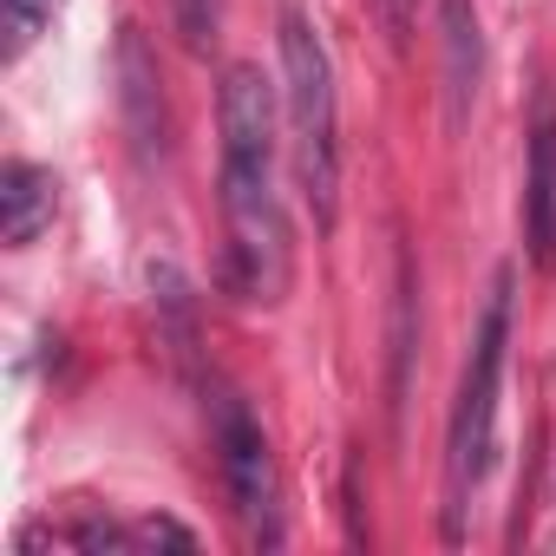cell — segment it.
<instances>
[{
  "mask_svg": "<svg viewBox=\"0 0 556 556\" xmlns=\"http://www.w3.org/2000/svg\"><path fill=\"white\" fill-rule=\"evenodd\" d=\"M380 14H387V34H393V40H406V27H413L406 0H380Z\"/></svg>",
  "mask_w": 556,
  "mask_h": 556,
  "instance_id": "8fae6325",
  "label": "cell"
},
{
  "mask_svg": "<svg viewBox=\"0 0 556 556\" xmlns=\"http://www.w3.org/2000/svg\"><path fill=\"white\" fill-rule=\"evenodd\" d=\"M504 348H510V268H497V282H491V302L478 315L471 361H465V380H458V400H452V432H445V536L465 530V497L491 471Z\"/></svg>",
  "mask_w": 556,
  "mask_h": 556,
  "instance_id": "3957f363",
  "label": "cell"
},
{
  "mask_svg": "<svg viewBox=\"0 0 556 556\" xmlns=\"http://www.w3.org/2000/svg\"><path fill=\"white\" fill-rule=\"evenodd\" d=\"M53 210H60V177L47 164L14 157L8 170H0V242H8V249L40 242V229L53 223Z\"/></svg>",
  "mask_w": 556,
  "mask_h": 556,
  "instance_id": "8992f818",
  "label": "cell"
},
{
  "mask_svg": "<svg viewBox=\"0 0 556 556\" xmlns=\"http://www.w3.org/2000/svg\"><path fill=\"white\" fill-rule=\"evenodd\" d=\"M523 236H530V262L556 268V112L549 105H536L530 164H523Z\"/></svg>",
  "mask_w": 556,
  "mask_h": 556,
  "instance_id": "5b68a950",
  "label": "cell"
},
{
  "mask_svg": "<svg viewBox=\"0 0 556 556\" xmlns=\"http://www.w3.org/2000/svg\"><path fill=\"white\" fill-rule=\"evenodd\" d=\"M118 99H125V118H131V138L138 144H164V79H157V60H151V47H144V34L138 27H125L118 34Z\"/></svg>",
  "mask_w": 556,
  "mask_h": 556,
  "instance_id": "ba28073f",
  "label": "cell"
},
{
  "mask_svg": "<svg viewBox=\"0 0 556 556\" xmlns=\"http://www.w3.org/2000/svg\"><path fill=\"white\" fill-rule=\"evenodd\" d=\"M439 27H445V125L458 131V125L471 118V99H478L484 40H478L471 0H439Z\"/></svg>",
  "mask_w": 556,
  "mask_h": 556,
  "instance_id": "52a82bcc",
  "label": "cell"
},
{
  "mask_svg": "<svg viewBox=\"0 0 556 556\" xmlns=\"http://www.w3.org/2000/svg\"><path fill=\"white\" fill-rule=\"evenodd\" d=\"M131 543H144V549H197V536L177 517H138L131 523Z\"/></svg>",
  "mask_w": 556,
  "mask_h": 556,
  "instance_id": "30bf717a",
  "label": "cell"
},
{
  "mask_svg": "<svg viewBox=\"0 0 556 556\" xmlns=\"http://www.w3.org/2000/svg\"><path fill=\"white\" fill-rule=\"evenodd\" d=\"M282 105H289V151H295V190L308 197L315 223L334 229L341 210V99H334V60L308 14H282Z\"/></svg>",
  "mask_w": 556,
  "mask_h": 556,
  "instance_id": "7a4b0ae2",
  "label": "cell"
},
{
  "mask_svg": "<svg viewBox=\"0 0 556 556\" xmlns=\"http://www.w3.org/2000/svg\"><path fill=\"white\" fill-rule=\"evenodd\" d=\"M223 229L229 289L255 308H275L295 282V242L275 190V86L249 60L223 73Z\"/></svg>",
  "mask_w": 556,
  "mask_h": 556,
  "instance_id": "6da1fadb",
  "label": "cell"
},
{
  "mask_svg": "<svg viewBox=\"0 0 556 556\" xmlns=\"http://www.w3.org/2000/svg\"><path fill=\"white\" fill-rule=\"evenodd\" d=\"M216 452H223V484H229V504H236L249 543L275 549L282 543V478H275L262 419L242 400H216Z\"/></svg>",
  "mask_w": 556,
  "mask_h": 556,
  "instance_id": "277c9868",
  "label": "cell"
},
{
  "mask_svg": "<svg viewBox=\"0 0 556 556\" xmlns=\"http://www.w3.org/2000/svg\"><path fill=\"white\" fill-rule=\"evenodd\" d=\"M47 21H53V0H0V34H8V40H0V60L14 66L47 34Z\"/></svg>",
  "mask_w": 556,
  "mask_h": 556,
  "instance_id": "9c48e42d",
  "label": "cell"
}]
</instances>
